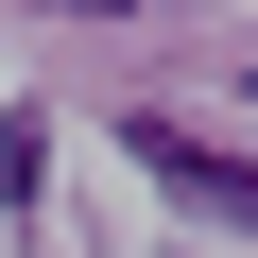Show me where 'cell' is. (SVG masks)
Listing matches in <instances>:
<instances>
[{
    "mask_svg": "<svg viewBox=\"0 0 258 258\" xmlns=\"http://www.w3.org/2000/svg\"><path fill=\"white\" fill-rule=\"evenodd\" d=\"M120 138H138V172H155L189 224H258V172H241V155H207L189 120H120Z\"/></svg>",
    "mask_w": 258,
    "mask_h": 258,
    "instance_id": "1",
    "label": "cell"
}]
</instances>
